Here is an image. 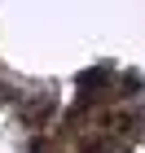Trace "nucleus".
<instances>
[{
    "label": "nucleus",
    "mask_w": 145,
    "mask_h": 153,
    "mask_svg": "<svg viewBox=\"0 0 145 153\" xmlns=\"http://www.w3.org/2000/svg\"><path fill=\"white\" fill-rule=\"evenodd\" d=\"M101 83H110V66H92V70H84L79 79H75V88H79V92H97Z\"/></svg>",
    "instance_id": "f257e3e1"
}]
</instances>
